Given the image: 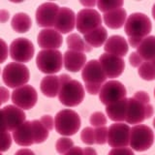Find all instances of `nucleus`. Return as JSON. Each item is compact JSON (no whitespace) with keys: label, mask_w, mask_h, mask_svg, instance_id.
Instances as JSON below:
<instances>
[{"label":"nucleus","mask_w":155,"mask_h":155,"mask_svg":"<svg viewBox=\"0 0 155 155\" xmlns=\"http://www.w3.org/2000/svg\"><path fill=\"white\" fill-rule=\"evenodd\" d=\"M60 90L58 93L59 102L66 107H76L84 99V88L80 81L72 80L67 74L59 76Z\"/></svg>","instance_id":"obj_1"},{"label":"nucleus","mask_w":155,"mask_h":155,"mask_svg":"<svg viewBox=\"0 0 155 155\" xmlns=\"http://www.w3.org/2000/svg\"><path fill=\"white\" fill-rule=\"evenodd\" d=\"M81 78L85 84V90L90 95H97L108 79L99 60L92 59L86 62L81 70Z\"/></svg>","instance_id":"obj_2"},{"label":"nucleus","mask_w":155,"mask_h":155,"mask_svg":"<svg viewBox=\"0 0 155 155\" xmlns=\"http://www.w3.org/2000/svg\"><path fill=\"white\" fill-rule=\"evenodd\" d=\"M152 24L149 18L143 13L131 14L126 19L124 30L129 38L143 40L151 32Z\"/></svg>","instance_id":"obj_3"},{"label":"nucleus","mask_w":155,"mask_h":155,"mask_svg":"<svg viewBox=\"0 0 155 155\" xmlns=\"http://www.w3.org/2000/svg\"><path fill=\"white\" fill-rule=\"evenodd\" d=\"M29 70L22 63L12 62L4 67L2 73L3 82L11 88H18L29 81Z\"/></svg>","instance_id":"obj_4"},{"label":"nucleus","mask_w":155,"mask_h":155,"mask_svg":"<svg viewBox=\"0 0 155 155\" xmlns=\"http://www.w3.org/2000/svg\"><path fill=\"white\" fill-rule=\"evenodd\" d=\"M56 132L63 136L75 135L81 128V118L75 110L66 109L58 111L54 117Z\"/></svg>","instance_id":"obj_5"},{"label":"nucleus","mask_w":155,"mask_h":155,"mask_svg":"<svg viewBox=\"0 0 155 155\" xmlns=\"http://www.w3.org/2000/svg\"><path fill=\"white\" fill-rule=\"evenodd\" d=\"M36 65L42 73L55 74L64 65L62 53L58 50H43L37 54Z\"/></svg>","instance_id":"obj_6"},{"label":"nucleus","mask_w":155,"mask_h":155,"mask_svg":"<svg viewBox=\"0 0 155 155\" xmlns=\"http://www.w3.org/2000/svg\"><path fill=\"white\" fill-rule=\"evenodd\" d=\"M154 133L152 129L143 124L135 125L131 128L129 145L136 151H144L152 147Z\"/></svg>","instance_id":"obj_7"},{"label":"nucleus","mask_w":155,"mask_h":155,"mask_svg":"<svg viewBox=\"0 0 155 155\" xmlns=\"http://www.w3.org/2000/svg\"><path fill=\"white\" fill-rule=\"evenodd\" d=\"M153 115V107L150 104H144L135 97L128 98V109L126 122L128 124L138 125L145 119Z\"/></svg>","instance_id":"obj_8"},{"label":"nucleus","mask_w":155,"mask_h":155,"mask_svg":"<svg viewBox=\"0 0 155 155\" xmlns=\"http://www.w3.org/2000/svg\"><path fill=\"white\" fill-rule=\"evenodd\" d=\"M126 95L127 90L124 84L118 81L113 80L106 81L103 84L99 92V99L101 103L107 107L126 98Z\"/></svg>","instance_id":"obj_9"},{"label":"nucleus","mask_w":155,"mask_h":155,"mask_svg":"<svg viewBox=\"0 0 155 155\" xmlns=\"http://www.w3.org/2000/svg\"><path fill=\"white\" fill-rule=\"evenodd\" d=\"M76 26L78 31L85 35L102 26V18L95 9H82L77 15Z\"/></svg>","instance_id":"obj_10"},{"label":"nucleus","mask_w":155,"mask_h":155,"mask_svg":"<svg viewBox=\"0 0 155 155\" xmlns=\"http://www.w3.org/2000/svg\"><path fill=\"white\" fill-rule=\"evenodd\" d=\"M11 99L14 105L21 110H30L36 105L38 95L33 86L25 84L15 89L12 92Z\"/></svg>","instance_id":"obj_11"},{"label":"nucleus","mask_w":155,"mask_h":155,"mask_svg":"<svg viewBox=\"0 0 155 155\" xmlns=\"http://www.w3.org/2000/svg\"><path fill=\"white\" fill-rule=\"evenodd\" d=\"M131 128L123 122H115L109 128L108 143L113 148L127 147L130 143Z\"/></svg>","instance_id":"obj_12"},{"label":"nucleus","mask_w":155,"mask_h":155,"mask_svg":"<svg viewBox=\"0 0 155 155\" xmlns=\"http://www.w3.org/2000/svg\"><path fill=\"white\" fill-rule=\"evenodd\" d=\"M34 46L26 38H17L10 45V56L16 62H28L34 55Z\"/></svg>","instance_id":"obj_13"},{"label":"nucleus","mask_w":155,"mask_h":155,"mask_svg":"<svg viewBox=\"0 0 155 155\" xmlns=\"http://www.w3.org/2000/svg\"><path fill=\"white\" fill-rule=\"evenodd\" d=\"M3 117V131H14L25 122V113L15 105H8L1 110Z\"/></svg>","instance_id":"obj_14"},{"label":"nucleus","mask_w":155,"mask_h":155,"mask_svg":"<svg viewBox=\"0 0 155 155\" xmlns=\"http://www.w3.org/2000/svg\"><path fill=\"white\" fill-rule=\"evenodd\" d=\"M60 7L53 2H46L36 10V21L38 26L45 28L54 27Z\"/></svg>","instance_id":"obj_15"},{"label":"nucleus","mask_w":155,"mask_h":155,"mask_svg":"<svg viewBox=\"0 0 155 155\" xmlns=\"http://www.w3.org/2000/svg\"><path fill=\"white\" fill-rule=\"evenodd\" d=\"M99 61L106 73V75L110 79L118 78L124 71L125 63L121 57L111 55L109 53H103L99 57Z\"/></svg>","instance_id":"obj_16"},{"label":"nucleus","mask_w":155,"mask_h":155,"mask_svg":"<svg viewBox=\"0 0 155 155\" xmlns=\"http://www.w3.org/2000/svg\"><path fill=\"white\" fill-rule=\"evenodd\" d=\"M38 45L44 50H57L63 42L62 35L55 28H45L37 36Z\"/></svg>","instance_id":"obj_17"},{"label":"nucleus","mask_w":155,"mask_h":155,"mask_svg":"<svg viewBox=\"0 0 155 155\" xmlns=\"http://www.w3.org/2000/svg\"><path fill=\"white\" fill-rule=\"evenodd\" d=\"M77 16L74 11L68 7H61L58 12L54 28L62 34H66L73 31L75 28Z\"/></svg>","instance_id":"obj_18"},{"label":"nucleus","mask_w":155,"mask_h":155,"mask_svg":"<svg viewBox=\"0 0 155 155\" xmlns=\"http://www.w3.org/2000/svg\"><path fill=\"white\" fill-rule=\"evenodd\" d=\"M13 139L16 143L21 147H31L35 143L32 121H25L16 130H14Z\"/></svg>","instance_id":"obj_19"},{"label":"nucleus","mask_w":155,"mask_h":155,"mask_svg":"<svg viewBox=\"0 0 155 155\" xmlns=\"http://www.w3.org/2000/svg\"><path fill=\"white\" fill-rule=\"evenodd\" d=\"M128 43L122 36L113 35L105 43L104 50L107 53L122 58L128 52Z\"/></svg>","instance_id":"obj_20"},{"label":"nucleus","mask_w":155,"mask_h":155,"mask_svg":"<svg viewBox=\"0 0 155 155\" xmlns=\"http://www.w3.org/2000/svg\"><path fill=\"white\" fill-rule=\"evenodd\" d=\"M65 69L70 72H79L86 64V55L84 52L68 50L63 55Z\"/></svg>","instance_id":"obj_21"},{"label":"nucleus","mask_w":155,"mask_h":155,"mask_svg":"<svg viewBox=\"0 0 155 155\" xmlns=\"http://www.w3.org/2000/svg\"><path fill=\"white\" fill-rule=\"evenodd\" d=\"M128 109V98H124L116 103L106 107V113L109 118L114 122H122L126 121Z\"/></svg>","instance_id":"obj_22"},{"label":"nucleus","mask_w":155,"mask_h":155,"mask_svg":"<svg viewBox=\"0 0 155 155\" xmlns=\"http://www.w3.org/2000/svg\"><path fill=\"white\" fill-rule=\"evenodd\" d=\"M60 80L59 77L55 75H48L44 77L41 84H40V89L42 93L48 97V98H53V97L58 96L60 90Z\"/></svg>","instance_id":"obj_23"},{"label":"nucleus","mask_w":155,"mask_h":155,"mask_svg":"<svg viewBox=\"0 0 155 155\" xmlns=\"http://www.w3.org/2000/svg\"><path fill=\"white\" fill-rule=\"evenodd\" d=\"M104 22L109 28L111 29H118L125 25L126 19H127V13L123 8H119L105 13L103 16Z\"/></svg>","instance_id":"obj_24"},{"label":"nucleus","mask_w":155,"mask_h":155,"mask_svg":"<svg viewBox=\"0 0 155 155\" xmlns=\"http://www.w3.org/2000/svg\"><path fill=\"white\" fill-rule=\"evenodd\" d=\"M137 52L143 61H152L155 58V36L145 37L137 48Z\"/></svg>","instance_id":"obj_25"},{"label":"nucleus","mask_w":155,"mask_h":155,"mask_svg":"<svg viewBox=\"0 0 155 155\" xmlns=\"http://www.w3.org/2000/svg\"><path fill=\"white\" fill-rule=\"evenodd\" d=\"M84 40L91 48H100L108 40V32L105 27L100 26L95 30L85 34L84 36Z\"/></svg>","instance_id":"obj_26"},{"label":"nucleus","mask_w":155,"mask_h":155,"mask_svg":"<svg viewBox=\"0 0 155 155\" xmlns=\"http://www.w3.org/2000/svg\"><path fill=\"white\" fill-rule=\"evenodd\" d=\"M12 28L16 32L25 33L31 28L32 21L30 17L25 13H18L12 18L11 21Z\"/></svg>","instance_id":"obj_27"},{"label":"nucleus","mask_w":155,"mask_h":155,"mask_svg":"<svg viewBox=\"0 0 155 155\" xmlns=\"http://www.w3.org/2000/svg\"><path fill=\"white\" fill-rule=\"evenodd\" d=\"M67 46L70 51H75L80 52H89L92 48L77 33H72L67 37Z\"/></svg>","instance_id":"obj_28"},{"label":"nucleus","mask_w":155,"mask_h":155,"mask_svg":"<svg viewBox=\"0 0 155 155\" xmlns=\"http://www.w3.org/2000/svg\"><path fill=\"white\" fill-rule=\"evenodd\" d=\"M32 127L34 131V137H35V143H42L48 138L50 131L43 125L41 120H33Z\"/></svg>","instance_id":"obj_29"},{"label":"nucleus","mask_w":155,"mask_h":155,"mask_svg":"<svg viewBox=\"0 0 155 155\" xmlns=\"http://www.w3.org/2000/svg\"><path fill=\"white\" fill-rule=\"evenodd\" d=\"M138 74L144 81H154L155 80V67L151 61H144L139 67Z\"/></svg>","instance_id":"obj_30"},{"label":"nucleus","mask_w":155,"mask_h":155,"mask_svg":"<svg viewBox=\"0 0 155 155\" xmlns=\"http://www.w3.org/2000/svg\"><path fill=\"white\" fill-rule=\"evenodd\" d=\"M123 1L121 0H116V1H105V0H99L97 2V7L99 8L101 12L108 13L110 11H114V10L122 8Z\"/></svg>","instance_id":"obj_31"},{"label":"nucleus","mask_w":155,"mask_h":155,"mask_svg":"<svg viewBox=\"0 0 155 155\" xmlns=\"http://www.w3.org/2000/svg\"><path fill=\"white\" fill-rule=\"evenodd\" d=\"M73 147H74V143H73V140L70 138L62 137L56 140L55 149L58 153H60L62 155H64Z\"/></svg>","instance_id":"obj_32"},{"label":"nucleus","mask_w":155,"mask_h":155,"mask_svg":"<svg viewBox=\"0 0 155 155\" xmlns=\"http://www.w3.org/2000/svg\"><path fill=\"white\" fill-rule=\"evenodd\" d=\"M95 132V143L97 144H105L108 143V134L109 128L106 126L94 128Z\"/></svg>","instance_id":"obj_33"},{"label":"nucleus","mask_w":155,"mask_h":155,"mask_svg":"<svg viewBox=\"0 0 155 155\" xmlns=\"http://www.w3.org/2000/svg\"><path fill=\"white\" fill-rule=\"evenodd\" d=\"M81 142L88 144L92 145L95 143V132H94V128L92 127H85L84 130L81 131Z\"/></svg>","instance_id":"obj_34"},{"label":"nucleus","mask_w":155,"mask_h":155,"mask_svg":"<svg viewBox=\"0 0 155 155\" xmlns=\"http://www.w3.org/2000/svg\"><path fill=\"white\" fill-rule=\"evenodd\" d=\"M90 124L93 126L94 128L102 127V126H106L107 124V118L103 113L101 111H95L90 115Z\"/></svg>","instance_id":"obj_35"},{"label":"nucleus","mask_w":155,"mask_h":155,"mask_svg":"<svg viewBox=\"0 0 155 155\" xmlns=\"http://www.w3.org/2000/svg\"><path fill=\"white\" fill-rule=\"evenodd\" d=\"M129 62H130V64L132 67H138L139 68L144 61H143V58L138 54L137 51H134V52L131 53L130 56H129Z\"/></svg>","instance_id":"obj_36"},{"label":"nucleus","mask_w":155,"mask_h":155,"mask_svg":"<svg viewBox=\"0 0 155 155\" xmlns=\"http://www.w3.org/2000/svg\"><path fill=\"white\" fill-rule=\"evenodd\" d=\"M12 144V136L10 135L9 132L4 131L3 132V140H2V147H1V151H7V150L11 147Z\"/></svg>","instance_id":"obj_37"},{"label":"nucleus","mask_w":155,"mask_h":155,"mask_svg":"<svg viewBox=\"0 0 155 155\" xmlns=\"http://www.w3.org/2000/svg\"><path fill=\"white\" fill-rule=\"evenodd\" d=\"M108 155H135L133 150L129 147H115L109 152Z\"/></svg>","instance_id":"obj_38"},{"label":"nucleus","mask_w":155,"mask_h":155,"mask_svg":"<svg viewBox=\"0 0 155 155\" xmlns=\"http://www.w3.org/2000/svg\"><path fill=\"white\" fill-rule=\"evenodd\" d=\"M41 122L43 123V125L45 126V127L48 130L51 131L54 128V119L52 118V116L51 115H43L41 117Z\"/></svg>","instance_id":"obj_39"},{"label":"nucleus","mask_w":155,"mask_h":155,"mask_svg":"<svg viewBox=\"0 0 155 155\" xmlns=\"http://www.w3.org/2000/svg\"><path fill=\"white\" fill-rule=\"evenodd\" d=\"M134 97L144 104H149V101H150L149 95L145 91H137L134 94Z\"/></svg>","instance_id":"obj_40"},{"label":"nucleus","mask_w":155,"mask_h":155,"mask_svg":"<svg viewBox=\"0 0 155 155\" xmlns=\"http://www.w3.org/2000/svg\"><path fill=\"white\" fill-rule=\"evenodd\" d=\"M64 155H84V148L81 147H74L71 148L69 151L66 152Z\"/></svg>","instance_id":"obj_41"},{"label":"nucleus","mask_w":155,"mask_h":155,"mask_svg":"<svg viewBox=\"0 0 155 155\" xmlns=\"http://www.w3.org/2000/svg\"><path fill=\"white\" fill-rule=\"evenodd\" d=\"M10 97V92L5 88V87H1V103L4 104L5 102H7Z\"/></svg>","instance_id":"obj_42"},{"label":"nucleus","mask_w":155,"mask_h":155,"mask_svg":"<svg viewBox=\"0 0 155 155\" xmlns=\"http://www.w3.org/2000/svg\"><path fill=\"white\" fill-rule=\"evenodd\" d=\"M14 155H35L31 149H28V148H21V149H18V151L15 153Z\"/></svg>","instance_id":"obj_43"},{"label":"nucleus","mask_w":155,"mask_h":155,"mask_svg":"<svg viewBox=\"0 0 155 155\" xmlns=\"http://www.w3.org/2000/svg\"><path fill=\"white\" fill-rule=\"evenodd\" d=\"M2 43V51H3V55H2V59H1V63L4 62V60L6 59V57L8 55V51H7V46H6V43H5L3 40H1Z\"/></svg>","instance_id":"obj_44"},{"label":"nucleus","mask_w":155,"mask_h":155,"mask_svg":"<svg viewBox=\"0 0 155 155\" xmlns=\"http://www.w3.org/2000/svg\"><path fill=\"white\" fill-rule=\"evenodd\" d=\"M84 155H97V152H96V150L92 147H85L84 148Z\"/></svg>","instance_id":"obj_45"},{"label":"nucleus","mask_w":155,"mask_h":155,"mask_svg":"<svg viewBox=\"0 0 155 155\" xmlns=\"http://www.w3.org/2000/svg\"><path fill=\"white\" fill-rule=\"evenodd\" d=\"M81 4H82L84 6L89 8V9H92L93 8V6L95 4H97L96 1H94V0H91V1H81Z\"/></svg>","instance_id":"obj_46"},{"label":"nucleus","mask_w":155,"mask_h":155,"mask_svg":"<svg viewBox=\"0 0 155 155\" xmlns=\"http://www.w3.org/2000/svg\"><path fill=\"white\" fill-rule=\"evenodd\" d=\"M0 18H1V21L5 22L9 18V13L5 11V10H1V16H0Z\"/></svg>","instance_id":"obj_47"},{"label":"nucleus","mask_w":155,"mask_h":155,"mask_svg":"<svg viewBox=\"0 0 155 155\" xmlns=\"http://www.w3.org/2000/svg\"><path fill=\"white\" fill-rule=\"evenodd\" d=\"M152 16H153V18L155 19V4L153 5V8H152Z\"/></svg>","instance_id":"obj_48"},{"label":"nucleus","mask_w":155,"mask_h":155,"mask_svg":"<svg viewBox=\"0 0 155 155\" xmlns=\"http://www.w3.org/2000/svg\"><path fill=\"white\" fill-rule=\"evenodd\" d=\"M151 62H152V64H153V65H154V67H155V58H154V59H153Z\"/></svg>","instance_id":"obj_49"},{"label":"nucleus","mask_w":155,"mask_h":155,"mask_svg":"<svg viewBox=\"0 0 155 155\" xmlns=\"http://www.w3.org/2000/svg\"><path fill=\"white\" fill-rule=\"evenodd\" d=\"M153 126H154V128H155V117H154V119H153Z\"/></svg>","instance_id":"obj_50"},{"label":"nucleus","mask_w":155,"mask_h":155,"mask_svg":"<svg viewBox=\"0 0 155 155\" xmlns=\"http://www.w3.org/2000/svg\"><path fill=\"white\" fill-rule=\"evenodd\" d=\"M154 96H155V88H154Z\"/></svg>","instance_id":"obj_51"}]
</instances>
